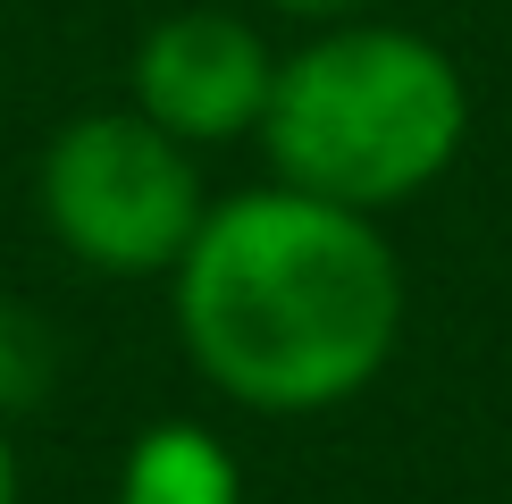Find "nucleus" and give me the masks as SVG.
<instances>
[{"label": "nucleus", "mask_w": 512, "mask_h": 504, "mask_svg": "<svg viewBox=\"0 0 512 504\" xmlns=\"http://www.w3.org/2000/svg\"><path fill=\"white\" fill-rule=\"evenodd\" d=\"M118 504H244V471L202 420H152L118 462Z\"/></svg>", "instance_id": "obj_5"}, {"label": "nucleus", "mask_w": 512, "mask_h": 504, "mask_svg": "<svg viewBox=\"0 0 512 504\" xmlns=\"http://www.w3.org/2000/svg\"><path fill=\"white\" fill-rule=\"evenodd\" d=\"M34 202L59 252L101 269V278H168L210 210L194 143L152 126L135 101L126 110H84L59 126L42 143Z\"/></svg>", "instance_id": "obj_3"}, {"label": "nucleus", "mask_w": 512, "mask_h": 504, "mask_svg": "<svg viewBox=\"0 0 512 504\" xmlns=\"http://www.w3.org/2000/svg\"><path fill=\"white\" fill-rule=\"evenodd\" d=\"M277 84V51L269 34L236 9H177L135 42V68H126V101L152 126H168L177 143H244L261 135Z\"/></svg>", "instance_id": "obj_4"}, {"label": "nucleus", "mask_w": 512, "mask_h": 504, "mask_svg": "<svg viewBox=\"0 0 512 504\" xmlns=\"http://www.w3.org/2000/svg\"><path fill=\"white\" fill-rule=\"evenodd\" d=\"M177 286V336L227 404L303 420L336 412L395 362L403 261L370 210L303 185H252L202 210Z\"/></svg>", "instance_id": "obj_1"}, {"label": "nucleus", "mask_w": 512, "mask_h": 504, "mask_svg": "<svg viewBox=\"0 0 512 504\" xmlns=\"http://www.w3.org/2000/svg\"><path fill=\"white\" fill-rule=\"evenodd\" d=\"M0 504H17V446H9V429H0Z\"/></svg>", "instance_id": "obj_7"}, {"label": "nucleus", "mask_w": 512, "mask_h": 504, "mask_svg": "<svg viewBox=\"0 0 512 504\" xmlns=\"http://www.w3.org/2000/svg\"><path fill=\"white\" fill-rule=\"evenodd\" d=\"M261 9H277V17H303V26H336V17H361L370 0H261Z\"/></svg>", "instance_id": "obj_6"}, {"label": "nucleus", "mask_w": 512, "mask_h": 504, "mask_svg": "<svg viewBox=\"0 0 512 504\" xmlns=\"http://www.w3.org/2000/svg\"><path fill=\"white\" fill-rule=\"evenodd\" d=\"M471 143V84L454 51L412 26L336 17L277 59L261 152L277 185H303L345 210H395L429 194Z\"/></svg>", "instance_id": "obj_2"}]
</instances>
